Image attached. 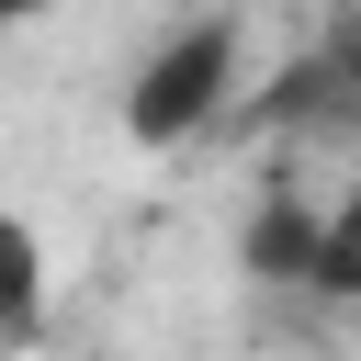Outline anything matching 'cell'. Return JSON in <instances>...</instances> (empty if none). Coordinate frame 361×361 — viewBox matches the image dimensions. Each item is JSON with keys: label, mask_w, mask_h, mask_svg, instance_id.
Here are the masks:
<instances>
[{"label": "cell", "mask_w": 361, "mask_h": 361, "mask_svg": "<svg viewBox=\"0 0 361 361\" xmlns=\"http://www.w3.org/2000/svg\"><path fill=\"white\" fill-rule=\"evenodd\" d=\"M237 102V23H180L147 68H135V90H124V135L135 147H180V135H203L214 113Z\"/></svg>", "instance_id": "6da1fadb"}, {"label": "cell", "mask_w": 361, "mask_h": 361, "mask_svg": "<svg viewBox=\"0 0 361 361\" xmlns=\"http://www.w3.org/2000/svg\"><path fill=\"white\" fill-rule=\"evenodd\" d=\"M316 248H327V214H305L293 192H271V203L248 214V237H237V259H248L259 282H316Z\"/></svg>", "instance_id": "7a4b0ae2"}, {"label": "cell", "mask_w": 361, "mask_h": 361, "mask_svg": "<svg viewBox=\"0 0 361 361\" xmlns=\"http://www.w3.org/2000/svg\"><path fill=\"white\" fill-rule=\"evenodd\" d=\"M34 316H45V237L0 214V338H34Z\"/></svg>", "instance_id": "3957f363"}, {"label": "cell", "mask_w": 361, "mask_h": 361, "mask_svg": "<svg viewBox=\"0 0 361 361\" xmlns=\"http://www.w3.org/2000/svg\"><path fill=\"white\" fill-rule=\"evenodd\" d=\"M316 293H361V180H350V203L327 214V248H316Z\"/></svg>", "instance_id": "277c9868"}, {"label": "cell", "mask_w": 361, "mask_h": 361, "mask_svg": "<svg viewBox=\"0 0 361 361\" xmlns=\"http://www.w3.org/2000/svg\"><path fill=\"white\" fill-rule=\"evenodd\" d=\"M338 79H361V0H350V34H338Z\"/></svg>", "instance_id": "5b68a950"}, {"label": "cell", "mask_w": 361, "mask_h": 361, "mask_svg": "<svg viewBox=\"0 0 361 361\" xmlns=\"http://www.w3.org/2000/svg\"><path fill=\"white\" fill-rule=\"evenodd\" d=\"M34 11H45V0H0V34H11V23H34Z\"/></svg>", "instance_id": "8992f818"}]
</instances>
